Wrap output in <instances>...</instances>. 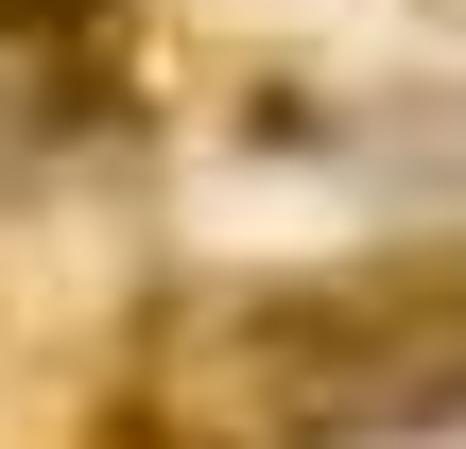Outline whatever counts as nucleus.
Returning <instances> with one entry per match:
<instances>
[{
  "instance_id": "obj_1",
  "label": "nucleus",
  "mask_w": 466,
  "mask_h": 449,
  "mask_svg": "<svg viewBox=\"0 0 466 449\" xmlns=\"http://www.w3.org/2000/svg\"><path fill=\"white\" fill-rule=\"evenodd\" d=\"M225 449H415L466 433V225L259 277L208 311Z\"/></svg>"
},
{
  "instance_id": "obj_2",
  "label": "nucleus",
  "mask_w": 466,
  "mask_h": 449,
  "mask_svg": "<svg viewBox=\"0 0 466 449\" xmlns=\"http://www.w3.org/2000/svg\"><path fill=\"white\" fill-rule=\"evenodd\" d=\"M415 17H450V35H466V0H415Z\"/></svg>"
}]
</instances>
